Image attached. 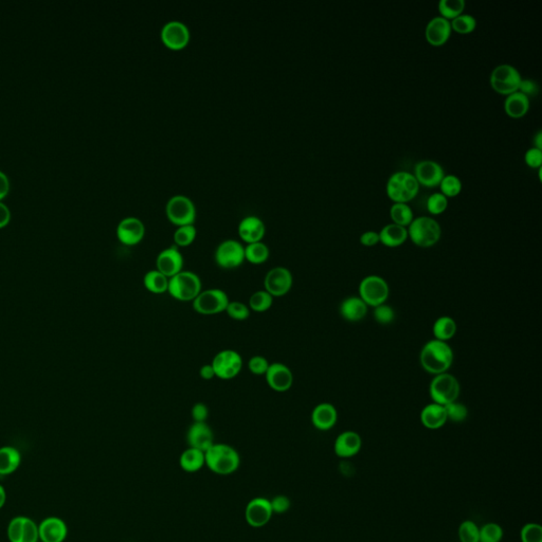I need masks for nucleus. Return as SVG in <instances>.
I'll return each instance as SVG.
<instances>
[{"label": "nucleus", "mask_w": 542, "mask_h": 542, "mask_svg": "<svg viewBox=\"0 0 542 542\" xmlns=\"http://www.w3.org/2000/svg\"><path fill=\"white\" fill-rule=\"evenodd\" d=\"M9 177H8L3 171H0V201L3 200V199L9 194Z\"/></svg>", "instance_id": "nucleus-57"}, {"label": "nucleus", "mask_w": 542, "mask_h": 542, "mask_svg": "<svg viewBox=\"0 0 542 542\" xmlns=\"http://www.w3.org/2000/svg\"><path fill=\"white\" fill-rule=\"evenodd\" d=\"M458 535L461 542H480V527L471 520H465L460 524Z\"/></svg>", "instance_id": "nucleus-42"}, {"label": "nucleus", "mask_w": 542, "mask_h": 542, "mask_svg": "<svg viewBox=\"0 0 542 542\" xmlns=\"http://www.w3.org/2000/svg\"><path fill=\"white\" fill-rule=\"evenodd\" d=\"M408 237L420 248H430L440 242L442 228L433 217L418 216L406 227Z\"/></svg>", "instance_id": "nucleus-3"}, {"label": "nucleus", "mask_w": 542, "mask_h": 542, "mask_svg": "<svg viewBox=\"0 0 542 542\" xmlns=\"http://www.w3.org/2000/svg\"><path fill=\"white\" fill-rule=\"evenodd\" d=\"M199 375H200V377L203 378V380H212L213 378L216 377V376H215L214 368H213L212 364H211L201 366L200 368H199Z\"/></svg>", "instance_id": "nucleus-58"}, {"label": "nucleus", "mask_w": 542, "mask_h": 542, "mask_svg": "<svg viewBox=\"0 0 542 542\" xmlns=\"http://www.w3.org/2000/svg\"><path fill=\"white\" fill-rule=\"evenodd\" d=\"M451 24L442 16H434L426 26L425 37L434 47L445 45L451 37Z\"/></svg>", "instance_id": "nucleus-21"}, {"label": "nucleus", "mask_w": 542, "mask_h": 542, "mask_svg": "<svg viewBox=\"0 0 542 542\" xmlns=\"http://www.w3.org/2000/svg\"><path fill=\"white\" fill-rule=\"evenodd\" d=\"M39 540L41 542H63L68 535V527L59 517H48L39 525Z\"/></svg>", "instance_id": "nucleus-25"}, {"label": "nucleus", "mask_w": 542, "mask_h": 542, "mask_svg": "<svg viewBox=\"0 0 542 542\" xmlns=\"http://www.w3.org/2000/svg\"><path fill=\"white\" fill-rule=\"evenodd\" d=\"M520 538L521 542H542L541 525L534 522L524 524L520 532Z\"/></svg>", "instance_id": "nucleus-47"}, {"label": "nucleus", "mask_w": 542, "mask_h": 542, "mask_svg": "<svg viewBox=\"0 0 542 542\" xmlns=\"http://www.w3.org/2000/svg\"><path fill=\"white\" fill-rule=\"evenodd\" d=\"M522 77L519 71L511 64L496 66L490 73V86L501 95H508L518 91Z\"/></svg>", "instance_id": "nucleus-10"}, {"label": "nucleus", "mask_w": 542, "mask_h": 542, "mask_svg": "<svg viewBox=\"0 0 542 542\" xmlns=\"http://www.w3.org/2000/svg\"><path fill=\"white\" fill-rule=\"evenodd\" d=\"M21 456L19 449L12 446L0 448V474H13L21 465Z\"/></svg>", "instance_id": "nucleus-32"}, {"label": "nucleus", "mask_w": 542, "mask_h": 542, "mask_svg": "<svg viewBox=\"0 0 542 542\" xmlns=\"http://www.w3.org/2000/svg\"><path fill=\"white\" fill-rule=\"evenodd\" d=\"M11 221V211L3 201H0V229L5 228Z\"/></svg>", "instance_id": "nucleus-56"}, {"label": "nucleus", "mask_w": 542, "mask_h": 542, "mask_svg": "<svg viewBox=\"0 0 542 542\" xmlns=\"http://www.w3.org/2000/svg\"><path fill=\"white\" fill-rule=\"evenodd\" d=\"M451 29L460 34L471 33L477 28V19L471 14H460L450 21Z\"/></svg>", "instance_id": "nucleus-39"}, {"label": "nucleus", "mask_w": 542, "mask_h": 542, "mask_svg": "<svg viewBox=\"0 0 542 542\" xmlns=\"http://www.w3.org/2000/svg\"><path fill=\"white\" fill-rule=\"evenodd\" d=\"M414 176L420 185L427 188H436L445 176L444 169L440 163L430 159L420 160L414 165Z\"/></svg>", "instance_id": "nucleus-19"}, {"label": "nucleus", "mask_w": 542, "mask_h": 542, "mask_svg": "<svg viewBox=\"0 0 542 542\" xmlns=\"http://www.w3.org/2000/svg\"><path fill=\"white\" fill-rule=\"evenodd\" d=\"M189 447L206 452L214 442V434L207 422H194L187 432Z\"/></svg>", "instance_id": "nucleus-22"}, {"label": "nucleus", "mask_w": 542, "mask_h": 542, "mask_svg": "<svg viewBox=\"0 0 542 542\" xmlns=\"http://www.w3.org/2000/svg\"><path fill=\"white\" fill-rule=\"evenodd\" d=\"M237 232L241 240L247 244L262 242L266 233V226L263 219L256 215H248L241 221Z\"/></svg>", "instance_id": "nucleus-20"}, {"label": "nucleus", "mask_w": 542, "mask_h": 542, "mask_svg": "<svg viewBox=\"0 0 542 542\" xmlns=\"http://www.w3.org/2000/svg\"><path fill=\"white\" fill-rule=\"evenodd\" d=\"M270 504L274 514L281 515V514H284L286 513V512L290 511V506H292V501H290V498L287 497V496L279 495L276 496L274 499L270 500Z\"/></svg>", "instance_id": "nucleus-51"}, {"label": "nucleus", "mask_w": 542, "mask_h": 542, "mask_svg": "<svg viewBox=\"0 0 542 542\" xmlns=\"http://www.w3.org/2000/svg\"><path fill=\"white\" fill-rule=\"evenodd\" d=\"M25 519L26 517L24 516H19L10 521L9 527H8V538H9L10 542H21Z\"/></svg>", "instance_id": "nucleus-48"}, {"label": "nucleus", "mask_w": 542, "mask_h": 542, "mask_svg": "<svg viewBox=\"0 0 542 542\" xmlns=\"http://www.w3.org/2000/svg\"><path fill=\"white\" fill-rule=\"evenodd\" d=\"M264 290L274 297L281 298L290 294L294 286V276L292 271L284 266H277L271 268L265 274Z\"/></svg>", "instance_id": "nucleus-13"}, {"label": "nucleus", "mask_w": 542, "mask_h": 542, "mask_svg": "<svg viewBox=\"0 0 542 542\" xmlns=\"http://www.w3.org/2000/svg\"><path fill=\"white\" fill-rule=\"evenodd\" d=\"M185 259L178 247L171 246L163 249L156 258V269L167 278H172L183 270Z\"/></svg>", "instance_id": "nucleus-18"}, {"label": "nucleus", "mask_w": 542, "mask_h": 542, "mask_svg": "<svg viewBox=\"0 0 542 542\" xmlns=\"http://www.w3.org/2000/svg\"><path fill=\"white\" fill-rule=\"evenodd\" d=\"M390 216L394 224L408 227L414 219L411 207L406 203H394L390 208Z\"/></svg>", "instance_id": "nucleus-36"}, {"label": "nucleus", "mask_w": 542, "mask_h": 542, "mask_svg": "<svg viewBox=\"0 0 542 542\" xmlns=\"http://www.w3.org/2000/svg\"><path fill=\"white\" fill-rule=\"evenodd\" d=\"M197 230L194 224L183 225V226H178L175 230L174 243L175 246L178 247H188L194 243L196 239Z\"/></svg>", "instance_id": "nucleus-38"}, {"label": "nucleus", "mask_w": 542, "mask_h": 542, "mask_svg": "<svg viewBox=\"0 0 542 542\" xmlns=\"http://www.w3.org/2000/svg\"><path fill=\"white\" fill-rule=\"evenodd\" d=\"M422 425L429 430H438L443 428L448 422L445 406L431 402L422 408L420 414Z\"/></svg>", "instance_id": "nucleus-27"}, {"label": "nucleus", "mask_w": 542, "mask_h": 542, "mask_svg": "<svg viewBox=\"0 0 542 542\" xmlns=\"http://www.w3.org/2000/svg\"><path fill=\"white\" fill-rule=\"evenodd\" d=\"M270 256L269 247L264 242L251 243L245 246V261L252 265H262Z\"/></svg>", "instance_id": "nucleus-34"}, {"label": "nucleus", "mask_w": 542, "mask_h": 542, "mask_svg": "<svg viewBox=\"0 0 542 542\" xmlns=\"http://www.w3.org/2000/svg\"><path fill=\"white\" fill-rule=\"evenodd\" d=\"M230 299L225 290L221 288H209L201 290L200 294L192 302L193 310L203 316L222 314L226 310Z\"/></svg>", "instance_id": "nucleus-8"}, {"label": "nucleus", "mask_w": 542, "mask_h": 542, "mask_svg": "<svg viewBox=\"0 0 542 542\" xmlns=\"http://www.w3.org/2000/svg\"><path fill=\"white\" fill-rule=\"evenodd\" d=\"M181 469L187 472H196L206 465L205 452L195 448L189 447L181 454L179 458Z\"/></svg>", "instance_id": "nucleus-31"}, {"label": "nucleus", "mask_w": 542, "mask_h": 542, "mask_svg": "<svg viewBox=\"0 0 542 542\" xmlns=\"http://www.w3.org/2000/svg\"><path fill=\"white\" fill-rule=\"evenodd\" d=\"M191 416L194 422H207L209 418L208 406L203 402H196L191 409Z\"/></svg>", "instance_id": "nucleus-52"}, {"label": "nucleus", "mask_w": 542, "mask_h": 542, "mask_svg": "<svg viewBox=\"0 0 542 542\" xmlns=\"http://www.w3.org/2000/svg\"><path fill=\"white\" fill-rule=\"evenodd\" d=\"M362 447V436L356 431L348 430L339 434L335 440L334 451L342 459L357 456Z\"/></svg>", "instance_id": "nucleus-23"}, {"label": "nucleus", "mask_w": 542, "mask_h": 542, "mask_svg": "<svg viewBox=\"0 0 542 542\" xmlns=\"http://www.w3.org/2000/svg\"><path fill=\"white\" fill-rule=\"evenodd\" d=\"M448 207V198L443 193L436 192L427 199V210L430 214L440 215L445 212Z\"/></svg>", "instance_id": "nucleus-46"}, {"label": "nucleus", "mask_w": 542, "mask_h": 542, "mask_svg": "<svg viewBox=\"0 0 542 542\" xmlns=\"http://www.w3.org/2000/svg\"><path fill=\"white\" fill-rule=\"evenodd\" d=\"M518 91L530 97L531 95H537L538 91H539V87H538L537 83L533 81V80L522 79Z\"/></svg>", "instance_id": "nucleus-54"}, {"label": "nucleus", "mask_w": 542, "mask_h": 542, "mask_svg": "<svg viewBox=\"0 0 542 542\" xmlns=\"http://www.w3.org/2000/svg\"><path fill=\"white\" fill-rule=\"evenodd\" d=\"M380 242V233L376 231H366L360 235V244L366 247L376 246Z\"/></svg>", "instance_id": "nucleus-55"}, {"label": "nucleus", "mask_w": 542, "mask_h": 542, "mask_svg": "<svg viewBox=\"0 0 542 542\" xmlns=\"http://www.w3.org/2000/svg\"><path fill=\"white\" fill-rule=\"evenodd\" d=\"M386 194L394 203H408L418 195L420 183L413 173L398 171L386 181Z\"/></svg>", "instance_id": "nucleus-5"}, {"label": "nucleus", "mask_w": 542, "mask_h": 542, "mask_svg": "<svg viewBox=\"0 0 542 542\" xmlns=\"http://www.w3.org/2000/svg\"><path fill=\"white\" fill-rule=\"evenodd\" d=\"M458 332V324L450 316H440L434 321L432 326L434 339L440 342H448Z\"/></svg>", "instance_id": "nucleus-30"}, {"label": "nucleus", "mask_w": 542, "mask_h": 542, "mask_svg": "<svg viewBox=\"0 0 542 542\" xmlns=\"http://www.w3.org/2000/svg\"><path fill=\"white\" fill-rule=\"evenodd\" d=\"M211 364L214 368L215 376L217 378L222 380H231L240 375L244 362L240 353L231 348H226V350L219 351L215 355Z\"/></svg>", "instance_id": "nucleus-12"}, {"label": "nucleus", "mask_w": 542, "mask_h": 542, "mask_svg": "<svg viewBox=\"0 0 542 542\" xmlns=\"http://www.w3.org/2000/svg\"><path fill=\"white\" fill-rule=\"evenodd\" d=\"M358 292L368 308H374L386 303L390 297V286L382 277L370 274L362 279L358 287Z\"/></svg>", "instance_id": "nucleus-9"}, {"label": "nucleus", "mask_w": 542, "mask_h": 542, "mask_svg": "<svg viewBox=\"0 0 542 542\" xmlns=\"http://www.w3.org/2000/svg\"><path fill=\"white\" fill-rule=\"evenodd\" d=\"M274 297L265 290H256L249 298L248 306L251 312H268L274 305Z\"/></svg>", "instance_id": "nucleus-35"}, {"label": "nucleus", "mask_w": 542, "mask_h": 542, "mask_svg": "<svg viewBox=\"0 0 542 542\" xmlns=\"http://www.w3.org/2000/svg\"><path fill=\"white\" fill-rule=\"evenodd\" d=\"M272 515L274 512L271 508L270 500L266 498H253L248 502L245 510V519L247 523L254 529H260L267 525Z\"/></svg>", "instance_id": "nucleus-15"}, {"label": "nucleus", "mask_w": 542, "mask_h": 542, "mask_svg": "<svg viewBox=\"0 0 542 542\" xmlns=\"http://www.w3.org/2000/svg\"><path fill=\"white\" fill-rule=\"evenodd\" d=\"M378 233H380V242L389 248L402 246L409 239L406 227L400 226L394 223L386 225Z\"/></svg>", "instance_id": "nucleus-28"}, {"label": "nucleus", "mask_w": 542, "mask_h": 542, "mask_svg": "<svg viewBox=\"0 0 542 542\" xmlns=\"http://www.w3.org/2000/svg\"><path fill=\"white\" fill-rule=\"evenodd\" d=\"M247 366H248L249 372L252 373L253 375L264 376L270 366V362L264 356L256 355L248 360Z\"/></svg>", "instance_id": "nucleus-49"}, {"label": "nucleus", "mask_w": 542, "mask_h": 542, "mask_svg": "<svg viewBox=\"0 0 542 542\" xmlns=\"http://www.w3.org/2000/svg\"><path fill=\"white\" fill-rule=\"evenodd\" d=\"M165 214L175 226L194 224L196 206L194 201L183 194L173 195L165 205Z\"/></svg>", "instance_id": "nucleus-7"}, {"label": "nucleus", "mask_w": 542, "mask_h": 542, "mask_svg": "<svg viewBox=\"0 0 542 542\" xmlns=\"http://www.w3.org/2000/svg\"><path fill=\"white\" fill-rule=\"evenodd\" d=\"M524 160L529 167H541L542 165V149L538 147H531L525 151L524 155Z\"/></svg>", "instance_id": "nucleus-53"}, {"label": "nucleus", "mask_w": 542, "mask_h": 542, "mask_svg": "<svg viewBox=\"0 0 542 542\" xmlns=\"http://www.w3.org/2000/svg\"><path fill=\"white\" fill-rule=\"evenodd\" d=\"M445 410L447 420L452 422H463L468 418V408L459 400L446 404Z\"/></svg>", "instance_id": "nucleus-44"}, {"label": "nucleus", "mask_w": 542, "mask_h": 542, "mask_svg": "<svg viewBox=\"0 0 542 542\" xmlns=\"http://www.w3.org/2000/svg\"><path fill=\"white\" fill-rule=\"evenodd\" d=\"M534 143H535L534 147L542 149V131H538L536 135L534 136Z\"/></svg>", "instance_id": "nucleus-59"}, {"label": "nucleus", "mask_w": 542, "mask_h": 542, "mask_svg": "<svg viewBox=\"0 0 542 542\" xmlns=\"http://www.w3.org/2000/svg\"><path fill=\"white\" fill-rule=\"evenodd\" d=\"M264 376L269 388L278 393L288 391L294 384V373L282 362L270 364Z\"/></svg>", "instance_id": "nucleus-17"}, {"label": "nucleus", "mask_w": 542, "mask_h": 542, "mask_svg": "<svg viewBox=\"0 0 542 542\" xmlns=\"http://www.w3.org/2000/svg\"><path fill=\"white\" fill-rule=\"evenodd\" d=\"M503 529L495 522H488L480 527V542H501Z\"/></svg>", "instance_id": "nucleus-41"}, {"label": "nucleus", "mask_w": 542, "mask_h": 542, "mask_svg": "<svg viewBox=\"0 0 542 542\" xmlns=\"http://www.w3.org/2000/svg\"><path fill=\"white\" fill-rule=\"evenodd\" d=\"M143 286L147 292L153 295H163L169 288V278L161 274L157 269L147 271L143 277Z\"/></svg>", "instance_id": "nucleus-33"}, {"label": "nucleus", "mask_w": 542, "mask_h": 542, "mask_svg": "<svg viewBox=\"0 0 542 542\" xmlns=\"http://www.w3.org/2000/svg\"><path fill=\"white\" fill-rule=\"evenodd\" d=\"M225 312L232 320L245 321L250 317L251 310L248 305L245 303L240 302V301H230Z\"/></svg>", "instance_id": "nucleus-45"}, {"label": "nucleus", "mask_w": 542, "mask_h": 542, "mask_svg": "<svg viewBox=\"0 0 542 542\" xmlns=\"http://www.w3.org/2000/svg\"><path fill=\"white\" fill-rule=\"evenodd\" d=\"M6 500H7V493H6L5 487L0 485V510L5 505Z\"/></svg>", "instance_id": "nucleus-60"}, {"label": "nucleus", "mask_w": 542, "mask_h": 542, "mask_svg": "<svg viewBox=\"0 0 542 542\" xmlns=\"http://www.w3.org/2000/svg\"><path fill=\"white\" fill-rule=\"evenodd\" d=\"M206 466L219 476L234 474L241 465L240 454L228 444L214 443L206 452Z\"/></svg>", "instance_id": "nucleus-2"}, {"label": "nucleus", "mask_w": 542, "mask_h": 542, "mask_svg": "<svg viewBox=\"0 0 542 542\" xmlns=\"http://www.w3.org/2000/svg\"><path fill=\"white\" fill-rule=\"evenodd\" d=\"M160 37L162 43L169 49H183L190 41V29L183 21L172 19L162 26Z\"/></svg>", "instance_id": "nucleus-14"}, {"label": "nucleus", "mask_w": 542, "mask_h": 542, "mask_svg": "<svg viewBox=\"0 0 542 542\" xmlns=\"http://www.w3.org/2000/svg\"><path fill=\"white\" fill-rule=\"evenodd\" d=\"M115 233L118 240L125 246H136L142 242L145 235V226L138 217L127 216L121 219L118 224Z\"/></svg>", "instance_id": "nucleus-16"}, {"label": "nucleus", "mask_w": 542, "mask_h": 542, "mask_svg": "<svg viewBox=\"0 0 542 542\" xmlns=\"http://www.w3.org/2000/svg\"><path fill=\"white\" fill-rule=\"evenodd\" d=\"M214 260L219 268L232 270L242 266L245 261V246L240 241L228 239L219 243L215 249Z\"/></svg>", "instance_id": "nucleus-11"}, {"label": "nucleus", "mask_w": 542, "mask_h": 542, "mask_svg": "<svg viewBox=\"0 0 542 542\" xmlns=\"http://www.w3.org/2000/svg\"><path fill=\"white\" fill-rule=\"evenodd\" d=\"M312 426L320 431H328L338 422V411L330 402H320L312 409L310 414Z\"/></svg>", "instance_id": "nucleus-24"}, {"label": "nucleus", "mask_w": 542, "mask_h": 542, "mask_svg": "<svg viewBox=\"0 0 542 542\" xmlns=\"http://www.w3.org/2000/svg\"><path fill=\"white\" fill-rule=\"evenodd\" d=\"M466 3L464 0H440L438 1V11L444 19L451 21L456 16L463 13Z\"/></svg>", "instance_id": "nucleus-37"}, {"label": "nucleus", "mask_w": 542, "mask_h": 542, "mask_svg": "<svg viewBox=\"0 0 542 542\" xmlns=\"http://www.w3.org/2000/svg\"><path fill=\"white\" fill-rule=\"evenodd\" d=\"M203 290L200 277L193 271H180L176 276L169 279L167 294L180 302H193Z\"/></svg>", "instance_id": "nucleus-4"}, {"label": "nucleus", "mask_w": 542, "mask_h": 542, "mask_svg": "<svg viewBox=\"0 0 542 542\" xmlns=\"http://www.w3.org/2000/svg\"><path fill=\"white\" fill-rule=\"evenodd\" d=\"M454 360V353L449 344L434 338L426 342L420 353L422 370L433 376L448 372Z\"/></svg>", "instance_id": "nucleus-1"}, {"label": "nucleus", "mask_w": 542, "mask_h": 542, "mask_svg": "<svg viewBox=\"0 0 542 542\" xmlns=\"http://www.w3.org/2000/svg\"><path fill=\"white\" fill-rule=\"evenodd\" d=\"M530 105V97L518 91L506 95L504 111L510 117L518 119L527 115Z\"/></svg>", "instance_id": "nucleus-29"}, {"label": "nucleus", "mask_w": 542, "mask_h": 542, "mask_svg": "<svg viewBox=\"0 0 542 542\" xmlns=\"http://www.w3.org/2000/svg\"><path fill=\"white\" fill-rule=\"evenodd\" d=\"M373 317L380 326H390L395 320V310L390 305L384 303V304L378 305L374 308Z\"/></svg>", "instance_id": "nucleus-43"}, {"label": "nucleus", "mask_w": 542, "mask_h": 542, "mask_svg": "<svg viewBox=\"0 0 542 542\" xmlns=\"http://www.w3.org/2000/svg\"><path fill=\"white\" fill-rule=\"evenodd\" d=\"M440 193H443L446 197H454L461 193L463 185L461 179L456 175H445L440 183Z\"/></svg>", "instance_id": "nucleus-40"}, {"label": "nucleus", "mask_w": 542, "mask_h": 542, "mask_svg": "<svg viewBox=\"0 0 542 542\" xmlns=\"http://www.w3.org/2000/svg\"><path fill=\"white\" fill-rule=\"evenodd\" d=\"M39 525L33 520L26 517L21 542H39Z\"/></svg>", "instance_id": "nucleus-50"}, {"label": "nucleus", "mask_w": 542, "mask_h": 542, "mask_svg": "<svg viewBox=\"0 0 542 542\" xmlns=\"http://www.w3.org/2000/svg\"><path fill=\"white\" fill-rule=\"evenodd\" d=\"M461 384L456 376L449 372L433 376L429 384V395L432 402L446 406L459 400Z\"/></svg>", "instance_id": "nucleus-6"}, {"label": "nucleus", "mask_w": 542, "mask_h": 542, "mask_svg": "<svg viewBox=\"0 0 542 542\" xmlns=\"http://www.w3.org/2000/svg\"><path fill=\"white\" fill-rule=\"evenodd\" d=\"M368 306L362 300L359 296H351L342 300L339 306L340 316L344 320L356 324L366 318L368 315Z\"/></svg>", "instance_id": "nucleus-26"}]
</instances>
